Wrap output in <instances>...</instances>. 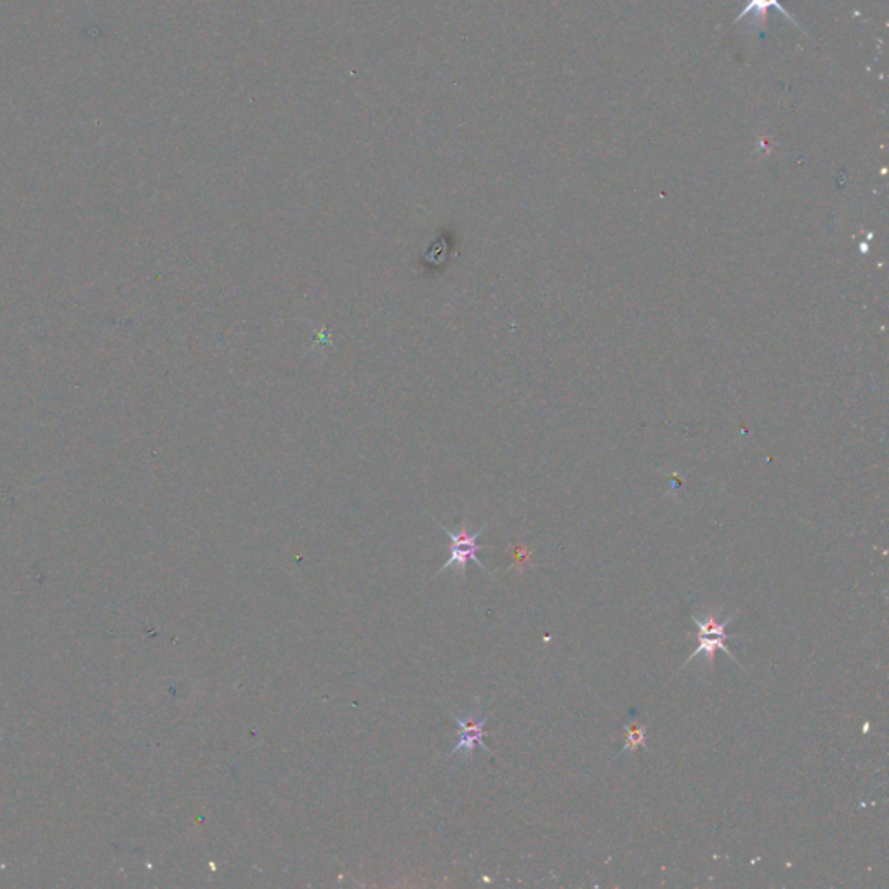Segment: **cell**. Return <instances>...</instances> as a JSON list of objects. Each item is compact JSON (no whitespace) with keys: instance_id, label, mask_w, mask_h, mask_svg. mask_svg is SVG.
Masks as SVG:
<instances>
[{"instance_id":"obj_2","label":"cell","mask_w":889,"mask_h":889,"mask_svg":"<svg viewBox=\"0 0 889 889\" xmlns=\"http://www.w3.org/2000/svg\"><path fill=\"white\" fill-rule=\"evenodd\" d=\"M485 528L483 527L478 530V532H469L468 527L466 525H462L457 532L454 530H450V528L443 527L445 530V534L448 535V539H450V554H448V560L445 565H443L442 570L438 573L445 572L450 567L457 568V572L464 573L466 572V567H468L469 561H475L476 565L481 568V570H485V572H490L483 563H481L480 558H478V553L481 551L480 535L485 532Z\"/></svg>"},{"instance_id":"obj_3","label":"cell","mask_w":889,"mask_h":889,"mask_svg":"<svg viewBox=\"0 0 889 889\" xmlns=\"http://www.w3.org/2000/svg\"><path fill=\"white\" fill-rule=\"evenodd\" d=\"M454 719L457 721V726H459V744L455 745V749L450 756H462V758L471 759L476 747H481L483 751L492 752L485 744V737H487L485 725H487L488 714L483 716V718L468 716L466 719H461L459 716H454Z\"/></svg>"},{"instance_id":"obj_5","label":"cell","mask_w":889,"mask_h":889,"mask_svg":"<svg viewBox=\"0 0 889 889\" xmlns=\"http://www.w3.org/2000/svg\"><path fill=\"white\" fill-rule=\"evenodd\" d=\"M638 747H646V726H631L626 731V742L622 747V752L634 751Z\"/></svg>"},{"instance_id":"obj_1","label":"cell","mask_w":889,"mask_h":889,"mask_svg":"<svg viewBox=\"0 0 889 889\" xmlns=\"http://www.w3.org/2000/svg\"><path fill=\"white\" fill-rule=\"evenodd\" d=\"M733 619H735V615L726 617L723 622L716 620V617H714L712 613L705 615V617H697V615H693L692 620L697 624V627H699L700 645L697 646L695 652L688 657L685 666L686 664H690L693 659L700 657V655H704L707 662H709V666H714V657H716V652H718V650H723L728 657L737 660V657H735V655L728 650V646H726V641L730 639V634L726 633V629H728V626L733 622Z\"/></svg>"},{"instance_id":"obj_4","label":"cell","mask_w":889,"mask_h":889,"mask_svg":"<svg viewBox=\"0 0 889 889\" xmlns=\"http://www.w3.org/2000/svg\"><path fill=\"white\" fill-rule=\"evenodd\" d=\"M770 9H777L778 13L782 14L784 18L792 21L797 28H801V25L797 23L796 18H794L792 14L787 13V9L780 4V0H747V4H745L744 9H742V13L738 14L737 18H735V23L749 20V27H751L752 32L763 35V33L766 32V28H768ZM801 30H803V28H801Z\"/></svg>"}]
</instances>
